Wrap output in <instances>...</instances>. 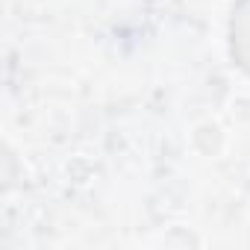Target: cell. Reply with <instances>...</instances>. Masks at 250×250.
<instances>
[{"instance_id": "6da1fadb", "label": "cell", "mask_w": 250, "mask_h": 250, "mask_svg": "<svg viewBox=\"0 0 250 250\" xmlns=\"http://www.w3.org/2000/svg\"><path fill=\"white\" fill-rule=\"evenodd\" d=\"M232 56L250 74V0H238L232 18Z\"/></svg>"}]
</instances>
